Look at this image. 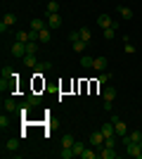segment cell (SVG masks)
Wrapping results in <instances>:
<instances>
[{"instance_id": "cell-24", "label": "cell", "mask_w": 142, "mask_h": 159, "mask_svg": "<svg viewBox=\"0 0 142 159\" xmlns=\"http://www.w3.org/2000/svg\"><path fill=\"white\" fill-rule=\"evenodd\" d=\"M59 157H62V159H71V157H76V152H74V147H62V152H59Z\"/></svg>"}, {"instance_id": "cell-8", "label": "cell", "mask_w": 142, "mask_h": 159, "mask_svg": "<svg viewBox=\"0 0 142 159\" xmlns=\"http://www.w3.org/2000/svg\"><path fill=\"white\" fill-rule=\"evenodd\" d=\"M116 33H118V21H114L109 29H102V38L111 40V38H116Z\"/></svg>"}, {"instance_id": "cell-16", "label": "cell", "mask_w": 142, "mask_h": 159, "mask_svg": "<svg viewBox=\"0 0 142 159\" xmlns=\"http://www.w3.org/2000/svg\"><path fill=\"white\" fill-rule=\"evenodd\" d=\"M74 143H76V138L71 133H64V135H62V147H74Z\"/></svg>"}, {"instance_id": "cell-34", "label": "cell", "mask_w": 142, "mask_h": 159, "mask_svg": "<svg viewBox=\"0 0 142 159\" xmlns=\"http://www.w3.org/2000/svg\"><path fill=\"white\" fill-rule=\"evenodd\" d=\"M104 112H111V109H114V102H111V100H104Z\"/></svg>"}, {"instance_id": "cell-5", "label": "cell", "mask_w": 142, "mask_h": 159, "mask_svg": "<svg viewBox=\"0 0 142 159\" xmlns=\"http://www.w3.org/2000/svg\"><path fill=\"white\" fill-rule=\"evenodd\" d=\"M126 152H128V157L142 159V147H140V143H126Z\"/></svg>"}, {"instance_id": "cell-31", "label": "cell", "mask_w": 142, "mask_h": 159, "mask_svg": "<svg viewBox=\"0 0 142 159\" xmlns=\"http://www.w3.org/2000/svg\"><path fill=\"white\" fill-rule=\"evenodd\" d=\"M14 76V71L10 69V66H2V79H12Z\"/></svg>"}, {"instance_id": "cell-15", "label": "cell", "mask_w": 142, "mask_h": 159, "mask_svg": "<svg viewBox=\"0 0 142 159\" xmlns=\"http://www.w3.org/2000/svg\"><path fill=\"white\" fill-rule=\"evenodd\" d=\"M93 69H97V71H104V69H107V57H95Z\"/></svg>"}, {"instance_id": "cell-27", "label": "cell", "mask_w": 142, "mask_h": 159, "mask_svg": "<svg viewBox=\"0 0 142 159\" xmlns=\"http://www.w3.org/2000/svg\"><path fill=\"white\" fill-rule=\"evenodd\" d=\"M52 12H59V2H57V0H50V2H47L45 14H52Z\"/></svg>"}, {"instance_id": "cell-14", "label": "cell", "mask_w": 142, "mask_h": 159, "mask_svg": "<svg viewBox=\"0 0 142 159\" xmlns=\"http://www.w3.org/2000/svg\"><path fill=\"white\" fill-rule=\"evenodd\" d=\"M116 95H118V93H116V88H114V86H107L104 90H102V98H104V100H111V102H114Z\"/></svg>"}, {"instance_id": "cell-37", "label": "cell", "mask_w": 142, "mask_h": 159, "mask_svg": "<svg viewBox=\"0 0 142 159\" xmlns=\"http://www.w3.org/2000/svg\"><path fill=\"white\" fill-rule=\"evenodd\" d=\"M140 147H142V140H140Z\"/></svg>"}, {"instance_id": "cell-25", "label": "cell", "mask_w": 142, "mask_h": 159, "mask_svg": "<svg viewBox=\"0 0 142 159\" xmlns=\"http://www.w3.org/2000/svg\"><path fill=\"white\" fill-rule=\"evenodd\" d=\"M14 40H21V43H28V40H31V33H28V31H17Z\"/></svg>"}, {"instance_id": "cell-12", "label": "cell", "mask_w": 142, "mask_h": 159, "mask_svg": "<svg viewBox=\"0 0 142 159\" xmlns=\"http://www.w3.org/2000/svg\"><path fill=\"white\" fill-rule=\"evenodd\" d=\"M21 62H24V66H28V69H38V64H41V62L36 60V55H26Z\"/></svg>"}, {"instance_id": "cell-19", "label": "cell", "mask_w": 142, "mask_h": 159, "mask_svg": "<svg viewBox=\"0 0 142 159\" xmlns=\"http://www.w3.org/2000/svg\"><path fill=\"white\" fill-rule=\"evenodd\" d=\"M93 62H95V57H88L85 52L81 55V66L83 69H93Z\"/></svg>"}, {"instance_id": "cell-3", "label": "cell", "mask_w": 142, "mask_h": 159, "mask_svg": "<svg viewBox=\"0 0 142 159\" xmlns=\"http://www.w3.org/2000/svg\"><path fill=\"white\" fill-rule=\"evenodd\" d=\"M111 124H114V131L118 138H123V135H128V126H126V121H121L118 116H111Z\"/></svg>"}, {"instance_id": "cell-6", "label": "cell", "mask_w": 142, "mask_h": 159, "mask_svg": "<svg viewBox=\"0 0 142 159\" xmlns=\"http://www.w3.org/2000/svg\"><path fill=\"white\" fill-rule=\"evenodd\" d=\"M97 152H100V159H116L118 157V154H116V147H109V145L100 147Z\"/></svg>"}, {"instance_id": "cell-2", "label": "cell", "mask_w": 142, "mask_h": 159, "mask_svg": "<svg viewBox=\"0 0 142 159\" xmlns=\"http://www.w3.org/2000/svg\"><path fill=\"white\" fill-rule=\"evenodd\" d=\"M88 143H90V145H93V147H97V150H100V147H104V143H107V138H104V133H102V131H95V133H90Z\"/></svg>"}, {"instance_id": "cell-30", "label": "cell", "mask_w": 142, "mask_h": 159, "mask_svg": "<svg viewBox=\"0 0 142 159\" xmlns=\"http://www.w3.org/2000/svg\"><path fill=\"white\" fill-rule=\"evenodd\" d=\"M83 150H85V145H83L81 140H76V143H74V152H76V157H81Z\"/></svg>"}, {"instance_id": "cell-32", "label": "cell", "mask_w": 142, "mask_h": 159, "mask_svg": "<svg viewBox=\"0 0 142 159\" xmlns=\"http://www.w3.org/2000/svg\"><path fill=\"white\" fill-rule=\"evenodd\" d=\"M7 126H10V116L2 114V116H0V128H7Z\"/></svg>"}, {"instance_id": "cell-1", "label": "cell", "mask_w": 142, "mask_h": 159, "mask_svg": "<svg viewBox=\"0 0 142 159\" xmlns=\"http://www.w3.org/2000/svg\"><path fill=\"white\" fill-rule=\"evenodd\" d=\"M10 52H12V57H17V60H24V57H26V43L14 40L12 48H10Z\"/></svg>"}, {"instance_id": "cell-26", "label": "cell", "mask_w": 142, "mask_h": 159, "mask_svg": "<svg viewBox=\"0 0 142 159\" xmlns=\"http://www.w3.org/2000/svg\"><path fill=\"white\" fill-rule=\"evenodd\" d=\"M78 33H81V40H85V43H90V38H93V31H90L88 26H83V29H81V31H78Z\"/></svg>"}, {"instance_id": "cell-18", "label": "cell", "mask_w": 142, "mask_h": 159, "mask_svg": "<svg viewBox=\"0 0 142 159\" xmlns=\"http://www.w3.org/2000/svg\"><path fill=\"white\" fill-rule=\"evenodd\" d=\"M47 26V21L45 19H31V31H41V29Z\"/></svg>"}, {"instance_id": "cell-9", "label": "cell", "mask_w": 142, "mask_h": 159, "mask_svg": "<svg viewBox=\"0 0 142 159\" xmlns=\"http://www.w3.org/2000/svg\"><path fill=\"white\" fill-rule=\"evenodd\" d=\"M142 140V131H128V135H123V145L126 143H140Z\"/></svg>"}, {"instance_id": "cell-35", "label": "cell", "mask_w": 142, "mask_h": 159, "mask_svg": "<svg viewBox=\"0 0 142 159\" xmlns=\"http://www.w3.org/2000/svg\"><path fill=\"white\" fill-rule=\"evenodd\" d=\"M78 38H81V33H78V31H71V33H69V43H74V40H78Z\"/></svg>"}, {"instance_id": "cell-36", "label": "cell", "mask_w": 142, "mask_h": 159, "mask_svg": "<svg viewBox=\"0 0 142 159\" xmlns=\"http://www.w3.org/2000/svg\"><path fill=\"white\" fill-rule=\"evenodd\" d=\"M109 76H111V74H107V71H102V74H100V83H107V81H109Z\"/></svg>"}, {"instance_id": "cell-13", "label": "cell", "mask_w": 142, "mask_h": 159, "mask_svg": "<svg viewBox=\"0 0 142 159\" xmlns=\"http://www.w3.org/2000/svg\"><path fill=\"white\" fill-rule=\"evenodd\" d=\"M71 48H74V52H78V55H83L85 52V48H88V43H85V40H74V43H71Z\"/></svg>"}, {"instance_id": "cell-11", "label": "cell", "mask_w": 142, "mask_h": 159, "mask_svg": "<svg viewBox=\"0 0 142 159\" xmlns=\"http://www.w3.org/2000/svg\"><path fill=\"white\" fill-rule=\"evenodd\" d=\"M97 24H100V29H109L114 24V19H111L109 14H100V17H97Z\"/></svg>"}, {"instance_id": "cell-4", "label": "cell", "mask_w": 142, "mask_h": 159, "mask_svg": "<svg viewBox=\"0 0 142 159\" xmlns=\"http://www.w3.org/2000/svg\"><path fill=\"white\" fill-rule=\"evenodd\" d=\"M45 21L50 29H59L62 26V14L59 12H52V14H45Z\"/></svg>"}, {"instance_id": "cell-23", "label": "cell", "mask_w": 142, "mask_h": 159, "mask_svg": "<svg viewBox=\"0 0 142 159\" xmlns=\"http://www.w3.org/2000/svg\"><path fill=\"white\" fill-rule=\"evenodd\" d=\"M38 52V40H28L26 43V55H36Z\"/></svg>"}, {"instance_id": "cell-17", "label": "cell", "mask_w": 142, "mask_h": 159, "mask_svg": "<svg viewBox=\"0 0 142 159\" xmlns=\"http://www.w3.org/2000/svg\"><path fill=\"white\" fill-rule=\"evenodd\" d=\"M102 133H104V138H109V135H116V131H114V124L109 121V124H102V128H100Z\"/></svg>"}, {"instance_id": "cell-28", "label": "cell", "mask_w": 142, "mask_h": 159, "mask_svg": "<svg viewBox=\"0 0 142 159\" xmlns=\"http://www.w3.org/2000/svg\"><path fill=\"white\" fill-rule=\"evenodd\" d=\"M14 21H17V14H12V12L2 14V24H7V26H12Z\"/></svg>"}, {"instance_id": "cell-20", "label": "cell", "mask_w": 142, "mask_h": 159, "mask_svg": "<svg viewBox=\"0 0 142 159\" xmlns=\"http://www.w3.org/2000/svg\"><path fill=\"white\" fill-rule=\"evenodd\" d=\"M5 112H19V105H17V100H5Z\"/></svg>"}, {"instance_id": "cell-29", "label": "cell", "mask_w": 142, "mask_h": 159, "mask_svg": "<svg viewBox=\"0 0 142 159\" xmlns=\"http://www.w3.org/2000/svg\"><path fill=\"white\" fill-rule=\"evenodd\" d=\"M26 102H28V105H31V107H36V105H41V98H38V95H36V93H31V95H28V98H26Z\"/></svg>"}, {"instance_id": "cell-7", "label": "cell", "mask_w": 142, "mask_h": 159, "mask_svg": "<svg viewBox=\"0 0 142 159\" xmlns=\"http://www.w3.org/2000/svg\"><path fill=\"white\" fill-rule=\"evenodd\" d=\"M14 150H19V138H7L5 145H2V154L14 152Z\"/></svg>"}, {"instance_id": "cell-22", "label": "cell", "mask_w": 142, "mask_h": 159, "mask_svg": "<svg viewBox=\"0 0 142 159\" xmlns=\"http://www.w3.org/2000/svg\"><path fill=\"white\" fill-rule=\"evenodd\" d=\"M118 14H121L123 19H133V10H130V7H126V5L118 7Z\"/></svg>"}, {"instance_id": "cell-33", "label": "cell", "mask_w": 142, "mask_h": 159, "mask_svg": "<svg viewBox=\"0 0 142 159\" xmlns=\"http://www.w3.org/2000/svg\"><path fill=\"white\" fill-rule=\"evenodd\" d=\"M50 69H52L50 62H41V64H38V71H50Z\"/></svg>"}, {"instance_id": "cell-21", "label": "cell", "mask_w": 142, "mask_h": 159, "mask_svg": "<svg viewBox=\"0 0 142 159\" xmlns=\"http://www.w3.org/2000/svg\"><path fill=\"white\" fill-rule=\"evenodd\" d=\"M123 50H126L128 55H135V52H137V48L130 43V38H123Z\"/></svg>"}, {"instance_id": "cell-10", "label": "cell", "mask_w": 142, "mask_h": 159, "mask_svg": "<svg viewBox=\"0 0 142 159\" xmlns=\"http://www.w3.org/2000/svg\"><path fill=\"white\" fill-rule=\"evenodd\" d=\"M38 40H41V43H50V40H52V29L50 26L41 29V31H38Z\"/></svg>"}]
</instances>
